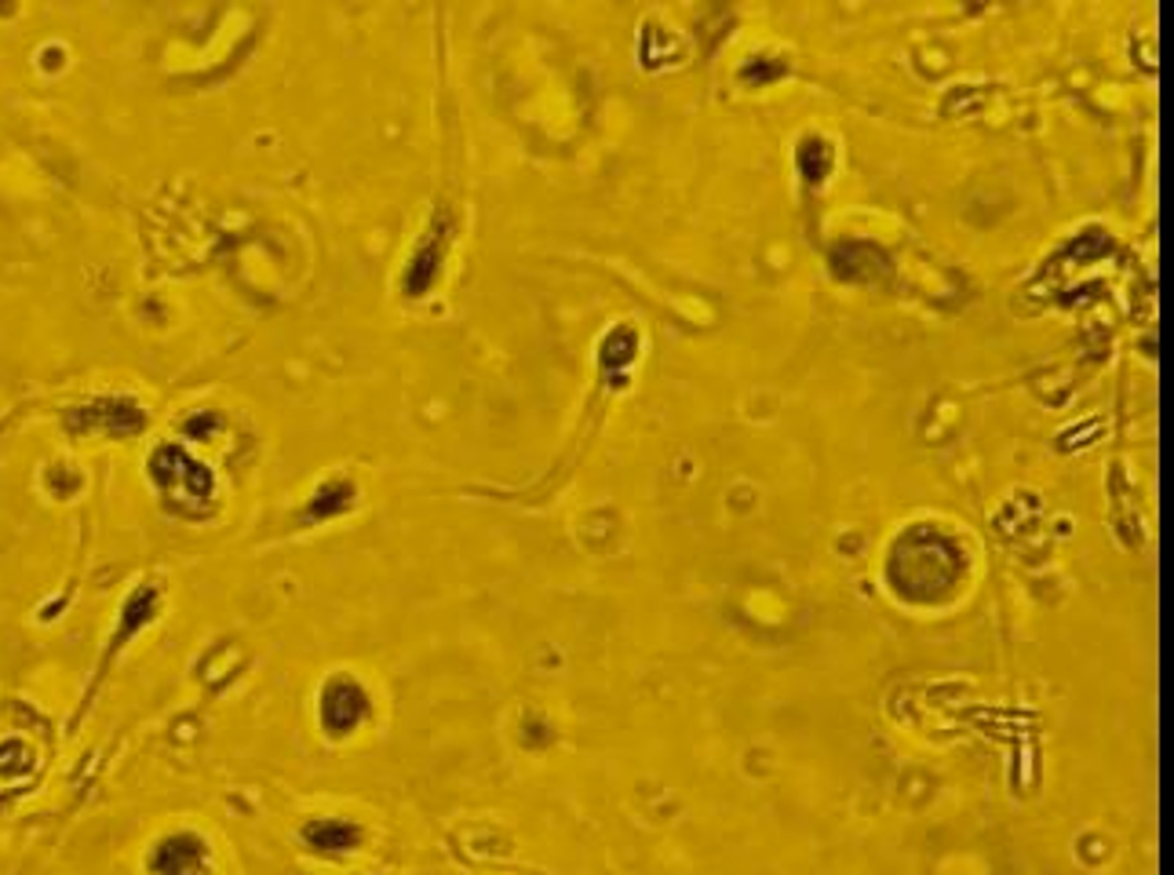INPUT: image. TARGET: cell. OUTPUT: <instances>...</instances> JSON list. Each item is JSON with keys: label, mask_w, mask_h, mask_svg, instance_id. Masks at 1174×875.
<instances>
[{"label": "cell", "mask_w": 1174, "mask_h": 875, "mask_svg": "<svg viewBox=\"0 0 1174 875\" xmlns=\"http://www.w3.org/2000/svg\"><path fill=\"white\" fill-rule=\"evenodd\" d=\"M150 478L157 482V489L179 507H205L208 500H212V489H216L212 471L176 445L157 449L150 460Z\"/></svg>", "instance_id": "cell-1"}, {"label": "cell", "mask_w": 1174, "mask_h": 875, "mask_svg": "<svg viewBox=\"0 0 1174 875\" xmlns=\"http://www.w3.org/2000/svg\"><path fill=\"white\" fill-rule=\"evenodd\" d=\"M143 423H146L143 409L136 405V401H125V398L92 401V405H81L70 412V431H77V434L95 431V434L125 438V434H136Z\"/></svg>", "instance_id": "cell-2"}, {"label": "cell", "mask_w": 1174, "mask_h": 875, "mask_svg": "<svg viewBox=\"0 0 1174 875\" xmlns=\"http://www.w3.org/2000/svg\"><path fill=\"white\" fill-rule=\"evenodd\" d=\"M369 715V693L354 678H333L322 693V723L333 737H344Z\"/></svg>", "instance_id": "cell-3"}, {"label": "cell", "mask_w": 1174, "mask_h": 875, "mask_svg": "<svg viewBox=\"0 0 1174 875\" xmlns=\"http://www.w3.org/2000/svg\"><path fill=\"white\" fill-rule=\"evenodd\" d=\"M154 872L157 875H208V850L198 835L179 832L168 835L154 850Z\"/></svg>", "instance_id": "cell-4"}, {"label": "cell", "mask_w": 1174, "mask_h": 875, "mask_svg": "<svg viewBox=\"0 0 1174 875\" xmlns=\"http://www.w3.org/2000/svg\"><path fill=\"white\" fill-rule=\"evenodd\" d=\"M446 241H449V223H446V215H442V219H438V223L431 226V234L423 238V245L416 249L409 271H406V292H409V296H423V292L434 285L438 266H442Z\"/></svg>", "instance_id": "cell-5"}, {"label": "cell", "mask_w": 1174, "mask_h": 875, "mask_svg": "<svg viewBox=\"0 0 1174 875\" xmlns=\"http://www.w3.org/2000/svg\"><path fill=\"white\" fill-rule=\"evenodd\" d=\"M303 839L317 850H354L361 843V829L350 821H336V818H317L311 824H303Z\"/></svg>", "instance_id": "cell-6"}, {"label": "cell", "mask_w": 1174, "mask_h": 875, "mask_svg": "<svg viewBox=\"0 0 1174 875\" xmlns=\"http://www.w3.org/2000/svg\"><path fill=\"white\" fill-rule=\"evenodd\" d=\"M350 496H354V489H350L347 482H328V485H322V489L311 496L307 518H333V515H339V510L350 504Z\"/></svg>", "instance_id": "cell-7"}, {"label": "cell", "mask_w": 1174, "mask_h": 875, "mask_svg": "<svg viewBox=\"0 0 1174 875\" xmlns=\"http://www.w3.org/2000/svg\"><path fill=\"white\" fill-rule=\"evenodd\" d=\"M799 165L810 182H821L828 176L831 168V146L825 139H806L803 150H799Z\"/></svg>", "instance_id": "cell-8"}]
</instances>
